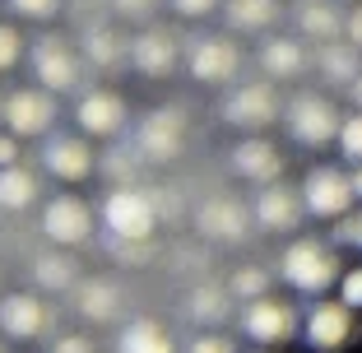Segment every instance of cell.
Here are the masks:
<instances>
[{
	"label": "cell",
	"instance_id": "f35d334b",
	"mask_svg": "<svg viewBox=\"0 0 362 353\" xmlns=\"http://www.w3.org/2000/svg\"><path fill=\"white\" fill-rule=\"evenodd\" d=\"M172 10H177V14H186V19H200V14L218 10V0H172Z\"/></svg>",
	"mask_w": 362,
	"mask_h": 353
},
{
	"label": "cell",
	"instance_id": "f1b7e54d",
	"mask_svg": "<svg viewBox=\"0 0 362 353\" xmlns=\"http://www.w3.org/2000/svg\"><path fill=\"white\" fill-rule=\"evenodd\" d=\"M260 293H269V270H260V265H242L228 279V298L251 302V298H260Z\"/></svg>",
	"mask_w": 362,
	"mask_h": 353
},
{
	"label": "cell",
	"instance_id": "603a6c76",
	"mask_svg": "<svg viewBox=\"0 0 362 353\" xmlns=\"http://www.w3.org/2000/svg\"><path fill=\"white\" fill-rule=\"evenodd\" d=\"M117 353H177V344L158 321H130L117 335Z\"/></svg>",
	"mask_w": 362,
	"mask_h": 353
},
{
	"label": "cell",
	"instance_id": "5b68a950",
	"mask_svg": "<svg viewBox=\"0 0 362 353\" xmlns=\"http://www.w3.org/2000/svg\"><path fill=\"white\" fill-rule=\"evenodd\" d=\"M302 209L311 219H344L353 209V186H349V172L344 168H330V163H320L302 177Z\"/></svg>",
	"mask_w": 362,
	"mask_h": 353
},
{
	"label": "cell",
	"instance_id": "5bb4252c",
	"mask_svg": "<svg viewBox=\"0 0 362 353\" xmlns=\"http://www.w3.org/2000/svg\"><path fill=\"white\" fill-rule=\"evenodd\" d=\"M256 224L265 228V233H293V228L302 224V195L293 191V186H284V182H265V191L256 195Z\"/></svg>",
	"mask_w": 362,
	"mask_h": 353
},
{
	"label": "cell",
	"instance_id": "8992f818",
	"mask_svg": "<svg viewBox=\"0 0 362 353\" xmlns=\"http://www.w3.org/2000/svg\"><path fill=\"white\" fill-rule=\"evenodd\" d=\"M298 325H302L298 307H293V302L269 298V293H260V298H251V302L242 307V330L251 335V340H256L260 349L298 340Z\"/></svg>",
	"mask_w": 362,
	"mask_h": 353
},
{
	"label": "cell",
	"instance_id": "b9f144b4",
	"mask_svg": "<svg viewBox=\"0 0 362 353\" xmlns=\"http://www.w3.org/2000/svg\"><path fill=\"white\" fill-rule=\"evenodd\" d=\"M349 186H353V200H362V163H353V172H349Z\"/></svg>",
	"mask_w": 362,
	"mask_h": 353
},
{
	"label": "cell",
	"instance_id": "8d00e7d4",
	"mask_svg": "<svg viewBox=\"0 0 362 353\" xmlns=\"http://www.w3.org/2000/svg\"><path fill=\"white\" fill-rule=\"evenodd\" d=\"M334 237H339V242H353V246H358V251H362V214H344L339 219V228H334Z\"/></svg>",
	"mask_w": 362,
	"mask_h": 353
},
{
	"label": "cell",
	"instance_id": "8fae6325",
	"mask_svg": "<svg viewBox=\"0 0 362 353\" xmlns=\"http://www.w3.org/2000/svg\"><path fill=\"white\" fill-rule=\"evenodd\" d=\"M223 121L242 130H260L269 121H279V93L269 79H256V84H242L223 98Z\"/></svg>",
	"mask_w": 362,
	"mask_h": 353
},
{
	"label": "cell",
	"instance_id": "ffe728a7",
	"mask_svg": "<svg viewBox=\"0 0 362 353\" xmlns=\"http://www.w3.org/2000/svg\"><path fill=\"white\" fill-rule=\"evenodd\" d=\"M195 224H200V233L214 237V242H237V237L246 233V209L237 200H228V195H214V200L200 204Z\"/></svg>",
	"mask_w": 362,
	"mask_h": 353
},
{
	"label": "cell",
	"instance_id": "44dd1931",
	"mask_svg": "<svg viewBox=\"0 0 362 353\" xmlns=\"http://www.w3.org/2000/svg\"><path fill=\"white\" fill-rule=\"evenodd\" d=\"M293 19H298L302 37H316V42H334L344 33V10L334 0H302Z\"/></svg>",
	"mask_w": 362,
	"mask_h": 353
},
{
	"label": "cell",
	"instance_id": "6da1fadb",
	"mask_svg": "<svg viewBox=\"0 0 362 353\" xmlns=\"http://www.w3.org/2000/svg\"><path fill=\"white\" fill-rule=\"evenodd\" d=\"M279 279H284L288 289L320 298V293L339 279V256H334V246L320 242V237H298V242H288V251L279 256Z\"/></svg>",
	"mask_w": 362,
	"mask_h": 353
},
{
	"label": "cell",
	"instance_id": "f6af8a7d",
	"mask_svg": "<svg viewBox=\"0 0 362 353\" xmlns=\"http://www.w3.org/2000/svg\"><path fill=\"white\" fill-rule=\"evenodd\" d=\"M256 353H265V349H256Z\"/></svg>",
	"mask_w": 362,
	"mask_h": 353
},
{
	"label": "cell",
	"instance_id": "4fadbf2b",
	"mask_svg": "<svg viewBox=\"0 0 362 353\" xmlns=\"http://www.w3.org/2000/svg\"><path fill=\"white\" fill-rule=\"evenodd\" d=\"M75 121H79V130L93 135V139L117 135V130L126 126V98L112 93V88H88L75 103Z\"/></svg>",
	"mask_w": 362,
	"mask_h": 353
},
{
	"label": "cell",
	"instance_id": "bcb514c9",
	"mask_svg": "<svg viewBox=\"0 0 362 353\" xmlns=\"http://www.w3.org/2000/svg\"><path fill=\"white\" fill-rule=\"evenodd\" d=\"M0 353H5V349H0Z\"/></svg>",
	"mask_w": 362,
	"mask_h": 353
},
{
	"label": "cell",
	"instance_id": "7402d4cb",
	"mask_svg": "<svg viewBox=\"0 0 362 353\" xmlns=\"http://www.w3.org/2000/svg\"><path fill=\"white\" fill-rule=\"evenodd\" d=\"M316 70L330 79V84H349V79L362 70V52H358V47H349L344 37H334V42H320V47H316Z\"/></svg>",
	"mask_w": 362,
	"mask_h": 353
},
{
	"label": "cell",
	"instance_id": "ee69618b",
	"mask_svg": "<svg viewBox=\"0 0 362 353\" xmlns=\"http://www.w3.org/2000/svg\"><path fill=\"white\" fill-rule=\"evenodd\" d=\"M0 121H5V98H0Z\"/></svg>",
	"mask_w": 362,
	"mask_h": 353
},
{
	"label": "cell",
	"instance_id": "7bdbcfd3",
	"mask_svg": "<svg viewBox=\"0 0 362 353\" xmlns=\"http://www.w3.org/2000/svg\"><path fill=\"white\" fill-rule=\"evenodd\" d=\"M349 93H353V108H358V112H362V70H358V75H353V79H349Z\"/></svg>",
	"mask_w": 362,
	"mask_h": 353
},
{
	"label": "cell",
	"instance_id": "d4e9b609",
	"mask_svg": "<svg viewBox=\"0 0 362 353\" xmlns=\"http://www.w3.org/2000/svg\"><path fill=\"white\" fill-rule=\"evenodd\" d=\"M75 302H79V316H88V321H112L121 307V293L107 279H88V284H79Z\"/></svg>",
	"mask_w": 362,
	"mask_h": 353
},
{
	"label": "cell",
	"instance_id": "2e32d148",
	"mask_svg": "<svg viewBox=\"0 0 362 353\" xmlns=\"http://www.w3.org/2000/svg\"><path fill=\"white\" fill-rule=\"evenodd\" d=\"M42 168L52 172L56 182H84L93 172V149L79 135H52L42 144Z\"/></svg>",
	"mask_w": 362,
	"mask_h": 353
},
{
	"label": "cell",
	"instance_id": "d590c367",
	"mask_svg": "<svg viewBox=\"0 0 362 353\" xmlns=\"http://www.w3.org/2000/svg\"><path fill=\"white\" fill-rule=\"evenodd\" d=\"M339 37H344L349 47H358V52H362V5H353V10L344 14V33H339Z\"/></svg>",
	"mask_w": 362,
	"mask_h": 353
},
{
	"label": "cell",
	"instance_id": "3957f363",
	"mask_svg": "<svg viewBox=\"0 0 362 353\" xmlns=\"http://www.w3.org/2000/svg\"><path fill=\"white\" fill-rule=\"evenodd\" d=\"M284 121H288V135L298 139V144L325 149V144H334V130H339V108L325 93H298L284 108Z\"/></svg>",
	"mask_w": 362,
	"mask_h": 353
},
{
	"label": "cell",
	"instance_id": "7a4b0ae2",
	"mask_svg": "<svg viewBox=\"0 0 362 353\" xmlns=\"http://www.w3.org/2000/svg\"><path fill=\"white\" fill-rule=\"evenodd\" d=\"M103 224L117 242H149L153 228H158V204L139 186H117L103 200Z\"/></svg>",
	"mask_w": 362,
	"mask_h": 353
},
{
	"label": "cell",
	"instance_id": "30bf717a",
	"mask_svg": "<svg viewBox=\"0 0 362 353\" xmlns=\"http://www.w3.org/2000/svg\"><path fill=\"white\" fill-rule=\"evenodd\" d=\"M42 233H47V242H56V246H79L93 233V209L70 191L52 195V200L42 204Z\"/></svg>",
	"mask_w": 362,
	"mask_h": 353
},
{
	"label": "cell",
	"instance_id": "83f0119b",
	"mask_svg": "<svg viewBox=\"0 0 362 353\" xmlns=\"http://www.w3.org/2000/svg\"><path fill=\"white\" fill-rule=\"evenodd\" d=\"M33 279H37L42 289L61 293V289H70V284H75V260H70V256H37Z\"/></svg>",
	"mask_w": 362,
	"mask_h": 353
},
{
	"label": "cell",
	"instance_id": "ac0fdd59",
	"mask_svg": "<svg viewBox=\"0 0 362 353\" xmlns=\"http://www.w3.org/2000/svg\"><path fill=\"white\" fill-rule=\"evenodd\" d=\"M126 61L135 65L139 75H168L172 65H177V42L163 28H144L126 42Z\"/></svg>",
	"mask_w": 362,
	"mask_h": 353
},
{
	"label": "cell",
	"instance_id": "74e56055",
	"mask_svg": "<svg viewBox=\"0 0 362 353\" xmlns=\"http://www.w3.org/2000/svg\"><path fill=\"white\" fill-rule=\"evenodd\" d=\"M47 353H93V344H88L84 335H61V340H52Z\"/></svg>",
	"mask_w": 362,
	"mask_h": 353
},
{
	"label": "cell",
	"instance_id": "60d3db41",
	"mask_svg": "<svg viewBox=\"0 0 362 353\" xmlns=\"http://www.w3.org/2000/svg\"><path fill=\"white\" fill-rule=\"evenodd\" d=\"M10 163H19V139L10 130H0V168H10Z\"/></svg>",
	"mask_w": 362,
	"mask_h": 353
},
{
	"label": "cell",
	"instance_id": "484cf974",
	"mask_svg": "<svg viewBox=\"0 0 362 353\" xmlns=\"http://www.w3.org/2000/svg\"><path fill=\"white\" fill-rule=\"evenodd\" d=\"M33 200H37V172L19 168V163L0 168V209H28Z\"/></svg>",
	"mask_w": 362,
	"mask_h": 353
},
{
	"label": "cell",
	"instance_id": "7c38bea8",
	"mask_svg": "<svg viewBox=\"0 0 362 353\" xmlns=\"http://www.w3.org/2000/svg\"><path fill=\"white\" fill-rule=\"evenodd\" d=\"M186 70L200 84H228L242 70V52L228 37H195L191 52H186Z\"/></svg>",
	"mask_w": 362,
	"mask_h": 353
},
{
	"label": "cell",
	"instance_id": "f546056e",
	"mask_svg": "<svg viewBox=\"0 0 362 353\" xmlns=\"http://www.w3.org/2000/svg\"><path fill=\"white\" fill-rule=\"evenodd\" d=\"M191 316L204 321V325L223 321L228 316V289H195L191 293Z\"/></svg>",
	"mask_w": 362,
	"mask_h": 353
},
{
	"label": "cell",
	"instance_id": "836d02e7",
	"mask_svg": "<svg viewBox=\"0 0 362 353\" xmlns=\"http://www.w3.org/2000/svg\"><path fill=\"white\" fill-rule=\"evenodd\" d=\"M10 10L19 14V19H52V14L61 10V0H10Z\"/></svg>",
	"mask_w": 362,
	"mask_h": 353
},
{
	"label": "cell",
	"instance_id": "9a60e30c",
	"mask_svg": "<svg viewBox=\"0 0 362 353\" xmlns=\"http://www.w3.org/2000/svg\"><path fill=\"white\" fill-rule=\"evenodd\" d=\"M47 325H52V316H47V302L37 293L0 298V330L10 340H37V335H47Z\"/></svg>",
	"mask_w": 362,
	"mask_h": 353
},
{
	"label": "cell",
	"instance_id": "d6986e66",
	"mask_svg": "<svg viewBox=\"0 0 362 353\" xmlns=\"http://www.w3.org/2000/svg\"><path fill=\"white\" fill-rule=\"evenodd\" d=\"M260 70H265L269 79H298L311 70V52L302 37H269L265 47H260Z\"/></svg>",
	"mask_w": 362,
	"mask_h": 353
},
{
	"label": "cell",
	"instance_id": "e575fe53",
	"mask_svg": "<svg viewBox=\"0 0 362 353\" xmlns=\"http://www.w3.org/2000/svg\"><path fill=\"white\" fill-rule=\"evenodd\" d=\"M186 353H237V344L228 340V335H209V330H204V335H195V340H191V349H186Z\"/></svg>",
	"mask_w": 362,
	"mask_h": 353
},
{
	"label": "cell",
	"instance_id": "52a82bcc",
	"mask_svg": "<svg viewBox=\"0 0 362 353\" xmlns=\"http://www.w3.org/2000/svg\"><path fill=\"white\" fill-rule=\"evenodd\" d=\"M28 61H33V75H37V88H47V93H70L84 75V61L65 37H37Z\"/></svg>",
	"mask_w": 362,
	"mask_h": 353
},
{
	"label": "cell",
	"instance_id": "ab89813d",
	"mask_svg": "<svg viewBox=\"0 0 362 353\" xmlns=\"http://www.w3.org/2000/svg\"><path fill=\"white\" fill-rule=\"evenodd\" d=\"M117 5V14H130V19H144V14L158 5V0H112Z\"/></svg>",
	"mask_w": 362,
	"mask_h": 353
},
{
	"label": "cell",
	"instance_id": "277c9868",
	"mask_svg": "<svg viewBox=\"0 0 362 353\" xmlns=\"http://www.w3.org/2000/svg\"><path fill=\"white\" fill-rule=\"evenodd\" d=\"M298 335L307 340V349H316V353H339L344 344L358 335V321H353V311L344 307V302L316 298L307 307V316H302Z\"/></svg>",
	"mask_w": 362,
	"mask_h": 353
},
{
	"label": "cell",
	"instance_id": "4dcf8cb0",
	"mask_svg": "<svg viewBox=\"0 0 362 353\" xmlns=\"http://www.w3.org/2000/svg\"><path fill=\"white\" fill-rule=\"evenodd\" d=\"M334 144L349 163H362V112L353 117H339V130H334Z\"/></svg>",
	"mask_w": 362,
	"mask_h": 353
},
{
	"label": "cell",
	"instance_id": "9c48e42d",
	"mask_svg": "<svg viewBox=\"0 0 362 353\" xmlns=\"http://www.w3.org/2000/svg\"><path fill=\"white\" fill-rule=\"evenodd\" d=\"M186 144V117L177 108H153L149 117L135 126V149L153 163H172Z\"/></svg>",
	"mask_w": 362,
	"mask_h": 353
},
{
	"label": "cell",
	"instance_id": "1f68e13d",
	"mask_svg": "<svg viewBox=\"0 0 362 353\" xmlns=\"http://www.w3.org/2000/svg\"><path fill=\"white\" fill-rule=\"evenodd\" d=\"M19 56H23V37H19V28L0 19V75H10L14 65H19Z\"/></svg>",
	"mask_w": 362,
	"mask_h": 353
},
{
	"label": "cell",
	"instance_id": "e0dca14e",
	"mask_svg": "<svg viewBox=\"0 0 362 353\" xmlns=\"http://www.w3.org/2000/svg\"><path fill=\"white\" fill-rule=\"evenodd\" d=\"M233 172L242 182H256V186L279 182V177H284V154H279L269 139L251 135V139H242V144H233Z\"/></svg>",
	"mask_w": 362,
	"mask_h": 353
},
{
	"label": "cell",
	"instance_id": "4316f807",
	"mask_svg": "<svg viewBox=\"0 0 362 353\" xmlns=\"http://www.w3.org/2000/svg\"><path fill=\"white\" fill-rule=\"evenodd\" d=\"M84 56L98 65V70H112V65L126 61V42H121L112 28H103V23H98V28L84 33Z\"/></svg>",
	"mask_w": 362,
	"mask_h": 353
},
{
	"label": "cell",
	"instance_id": "d6a6232c",
	"mask_svg": "<svg viewBox=\"0 0 362 353\" xmlns=\"http://www.w3.org/2000/svg\"><path fill=\"white\" fill-rule=\"evenodd\" d=\"M334 284H339V302H344V307H349V311H362V265L344 270Z\"/></svg>",
	"mask_w": 362,
	"mask_h": 353
},
{
	"label": "cell",
	"instance_id": "cb8c5ba5",
	"mask_svg": "<svg viewBox=\"0 0 362 353\" xmlns=\"http://www.w3.org/2000/svg\"><path fill=\"white\" fill-rule=\"evenodd\" d=\"M223 19H228V28H237V33H265L269 23L279 19V0H228Z\"/></svg>",
	"mask_w": 362,
	"mask_h": 353
},
{
	"label": "cell",
	"instance_id": "ba28073f",
	"mask_svg": "<svg viewBox=\"0 0 362 353\" xmlns=\"http://www.w3.org/2000/svg\"><path fill=\"white\" fill-rule=\"evenodd\" d=\"M52 121H56V93H47V88H14V93H5V121L0 126L14 139L47 135Z\"/></svg>",
	"mask_w": 362,
	"mask_h": 353
}]
</instances>
